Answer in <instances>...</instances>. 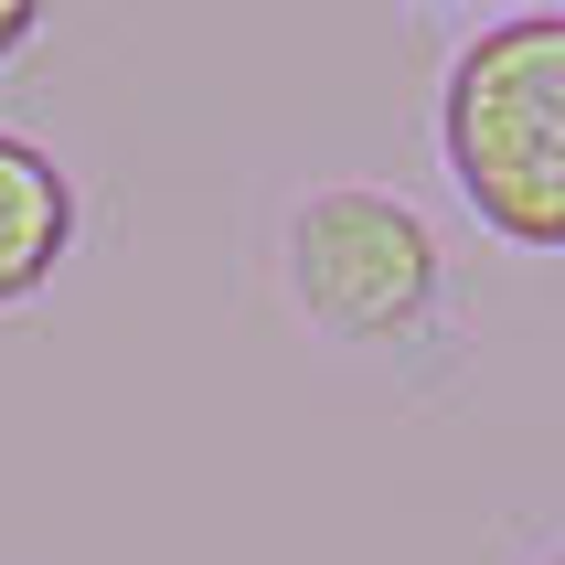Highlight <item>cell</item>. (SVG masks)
<instances>
[{"label":"cell","mask_w":565,"mask_h":565,"mask_svg":"<svg viewBox=\"0 0 565 565\" xmlns=\"http://www.w3.org/2000/svg\"><path fill=\"white\" fill-rule=\"evenodd\" d=\"M438 139L491 235L565 246V11H512L459 43Z\"/></svg>","instance_id":"obj_1"},{"label":"cell","mask_w":565,"mask_h":565,"mask_svg":"<svg viewBox=\"0 0 565 565\" xmlns=\"http://www.w3.org/2000/svg\"><path fill=\"white\" fill-rule=\"evenodd\" d=\"M288 288L320 331L342 342H384V331H416L438 310V235L416 203L374 182H331L288 214Z\"/></svg>","instance_id":"obj_2"},{"label":"cell","mask_w":565,"mask_h":565,"mask_svg":"<svg viewBox=\"0 0 565 565\" xmlns=\"http://www.w3.org/2000/svg\"><path fill=\"white\" fill-rule=\"evenodd\" d=\"M64 235H75V192H64L54 150L0 128V310L64 267Z\"/></svg>","instance_id":"obj_3"},{"label":"cell","mask_w":565,"mask_h":565,"mask_svg":"<svg viewBox=\"0 0 565 565\" xmlns=\"http://www.w3.org/2000/svg\"><path fill=\"white\" fill-rule=\"evenodd\" d=\"M32 32H43V11H32V0H0V54H22Z\"/></svg>","instance_id":"obj_4"},{"label":"cell","mask_w":565,"mask_h":565,"mask_svg":"<svg viewBox=\"0 0 565 565\" xmlns=\"http://www.w3.org/2000/svg\"><path fill=\"white\" fill-rule=\"evenodd\" d=\"M544 565H565V544H555V555H544Z\"/></svg>","instance_id":"obj_5"}]
</instances>
